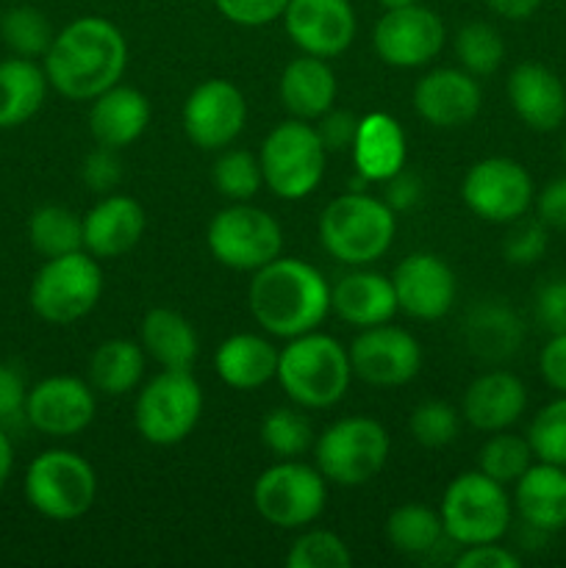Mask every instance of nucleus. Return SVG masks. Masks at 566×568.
Returning <instances> with one entry per match:
<instances>
[{
    "label": "nucleus",
    "instance_id": "nucleus-12",
    "mask_svg": "<svg viewBox=\"0 0 566 568\" xmlns=\"http://www.w3.org/2000/svg\"><path fill=\"white\" fill-rule=\"evenodd\" d=\"M325 503V475L294 458L270 466L253 486V505L261 519L283 530H300L320 519Z\"/></svg>",
    "mask_w": 566,
    "mask_h": 568
},
{
    "label": "nucleus",
    "instance_id": "nucleus-17",
    "mask_svg": "<svg viewBox=\"0 0 566 568\" xmlns=\"http://www.w3.org/2000/svg\"><path fill=\"white\" fill-rule=\"evenodd\" d=\"M94 410L98 403L87 383L70 375H53L28 388L22 416L42 436L70 438L92 425Z\"/></svg>",
    "mask_w": 566,
    "mask_h": 568
},
{
    "label": "nucleus",
    "instance_id": "nucleus-16",
    "mask_svg": "<svg viewBox=\"0 0 566 568\" xmlns=\"http://www.w3.org/2000/svg\"><path fill=\"white\" fill-rule=\"evenodd\" d=\"M353 375L377 388L405 386L422 366V347L408 331L394 325L364 327L350 347Z\"/></svg>",
    "mask_w": 566,
    "mask_h": 568
},
{
    "label": "nucleus",
    "instance_id": "nucleus-40",
    "mask_svg": "<svg viewBox=\"0 0 566 568\" xmlns=\"http://www.w3.org/2000/svg\"><path fill=\"white\" fill-rule=\"evenodd\" d=\"M214 186L228 200L247 203L264 186L261 161L253 153H247V150H225L214 164Z\"/></svg>",
    "mask_w": 566,
    "mask_h": 568
},
{
    "label": "nucleus",
    "instance_id": "nucleus-34",
    "mask_svg": "<svg viewBox=\"0 0 566 568\" xmlns=\"http://www.w3.org/2000/svg\"><path fill=\"white\" fill-rule=\"evenodd\" d=\"M386 538L397 552L420 558L431 555L447 538L442 514L420 503H405L394 508L386 519Z\"/></svg>",
    "mask_w": 566,
    "mask_h": 568
},
{
    "label": "nucleus",
    "instance_id": "nucleus-41",
    "mask_svg": "<svg viewBox=\"0 0 566 568\" xmlns=\"http://www.w3.org/2000/svg\"><path fill=\"white\" fill-rule=\"evenodd\" d=\"M533 455L544 464L564 466L566 469V394L544 405L530 422L527 430Z\"/></svg>",
    "mask_w": 566,
    "mask_h": 568
},
{
    "label": "nucleus",
    "instance_id": "nucleus-7",
    "mask_svg": "<svg viewBox=\"0 0 566 568\" xmlns=\"http://www.w3.org/2000/svg\"><path fill=\"white\" fill-rule=\"evenodd\" d=\"M259 161L272 194L281 200H303L322 183L327 150L314 125L289 120L266 133Z\"/></svg>",
    "mask_w": 566,
    "mask_h": 568
},
{
    "label": "nucleus",
    "instance_id": "nucleus-11",
    "mask_svg": "<svg viewBox=\"0 0 566 568\" xmlns=\"http://www.w3.org/2000/svg\"><path fill=\"white\" fill-rule=\"evenodd\" d=\"M211 255L228 270L255 272L283 253L281 222L264 209L236 203L220 211L205 233Z\"/></svg>",
    "mask_w": 566,
    "mask_h": 568
},
{
    "label": "nucleus",
    "instance_id": "nucleus-29",
    "mask_svg": "<svg viewBox=\"0 0 566 568\" xmlns=\"http://www.w3.org/2000/svg\"><path fill=\"white\" fill-rule=\"evenodd\" d=\"M277 353L266 338L255 333H236L216 347L214 366L225 386L236 392H253L277 377Z\"/></svg>",
    "mask_w": 566,
    "mask_h": 568
},
{
    "label": "nucleus",
    "instance_id": "nucleus-39",
    "mask_svg": "<svg viewBox=\"0 0 566 568\" xmlns=\"http://www.w3.org/2000/svg\"><path fill=\"white\" fill-rule=\"evenodd\" d=\"M261 442L277 458H300L314 442V430H311V422L300 410L275 408L261 422Z\"/></svg>",
    "mask_w": 566,
    "mask_h": 568
},
{
    "label": "nucleus",
    "instance_id": "nucleus-4",
    "mask_svg": "<svg viewBox=\"0 0 566 568\" xmlns=\"http://www.w3.org/2000/svg\"><path fill=\"white\" fill-rule=\"evenodd\" d=\"M397 233V214L386 200L350 192L333 200L320 216V242L338 264L366 266L388 253Z\"/></svg>",
    "mask_w": 566,
    "mask_h": 568
},
{
    "label": "nucleus",
    "instance_id": "nucleus-10",
    "mask_svg": "<svg viewBox=\"0 0 566 568\" xmlns=\"http://www.w3.org/2000/svg\"><path fill=\"white\" fill-rule=\"evenodd\" d=\"M388 433L381 422L366 416H347L316 438V469L336 486H364L386 466Z\"/></svg>",
    "mask_w": 566,
    "mask_h": 568
},
{
    "label": "nucleus",
    "instance_id": "nucleus-52",
    "mask_svg": "<svg viewBox=\"0 0 566 568\" xmlns=\"http://www.w3.org/2000/svg\"><path fill=\"white\" fill-rule=\"evenodd\" d=\"M538 220L549 227L566 231V178H555L538 194Z\"/></svg>",
    "mask_w": 566,
    "mask_h": 568
},
{
    "label": "nucleus",
    "instance_id": "nucleus-24",
    "mask_svg": "<svg viewBox=\"0 0 566 568\" xmlns=\"http://www.w3.org/2000/svg\"><path fill=\"white\" fill-rule=\"evenodd\" d=\"M331 308L336 311L338 320L364 331V327L392 322L400 305L392 277L381 275V272L358 270L338 277L336 286L331 288Z\"/></svg>",
    "mask_w": 566,
    "mask_h": 568
},
{
    "label": "nucleus",
    "instance_id": "nucleus-33",
    "mask_svg": "<svg viewBox=\"0 0 566 568\" xmlns=\"http://www.w3.org/2000/svg\"><path fill=\"white\" fill-rule=\"evenodd\" d=\"M144 364H148V353L142 344L128 342V338H109L94 349L89 361V381L105 397H122L139 386Z\"/></svg>",
    "mask_w": 566,
    "mask_h": 568
},
{
    "label": "nucleus",
    "instance_id": "nucleus-55",
    "mask_svg": "<svg viewBox=\"0 0 566 568\" xmlns=\"http://www.w3.org/2000/svg\"><path fill=\"white\" fill-rule=\"evenodd\" d=\"M11 469H14V447H11V438L6 436V430L0 427V491L9 483Z\"/></svg>",
    "mask_w": 566,
    "mask_h": 568
},
{
    "label": "nucleus",
    "instance_id": "nucleus-31",
    "mask_svg": "<svg viewBox=\"0 0 566 568\" xmlns=\"http://www.w3.org/2000/svg\"><path fill=\"white\" fill-rule=\"evenodd\" d=\"M48 87L44 67L33 59L11 55L0 61V131L20 128L31 120L42 109Z\"/></svg>",
    "mask_w": 566,
    "mask_h": 568
},
{
    "label": "nucleus",
    "instance_id": "nucleus-2",
    "mask_svg": "<svg viewBox=\"0 0 566 568\" xmlns=\"http://www.w3.org/2000/svg\"><path fill=\"white\" fill-rule=\"evenodd\" d=\"M247 303L266 333L297 338L325 322L331 311V286L316 266L300 258H275L255 270Z\"/></svg>",
    "mask_w": 566,
    "mask_h": 568
},
{
    "label": "nucleus",
    "instance_id": "nucleus-38",
    "mask_svg": "<svg viewBox=\"0 0 566 568\" xmlns=\"http://www.w3.org/2000/svg\"><path fill=\"white\" fill-rule=\"evenodd\" d=\"M455 53L461 67L472 75H492L505 59V42L499 31L488 22H466L455 33Z\"/></svg>",
    "mask_w": 566,
    "mask_h": 568
},
{
    "label": "nucleus",
    "instance_id": "nucleus-25",
    "mask_svg": "<svg viewBox=\"0 0 566 568\" xmlns=\"http://www.w3.org/2000/svg\"><path fill=\"white\" fill-rule=\"evenodd\" d=\"M150 125V100L139 89L114 83L98 94L89 111V131L100 148L120 150L137 142Z\"/></svg>",
    "mask_w": 566,
    "mask_h": 568
},
{
    "label": "nucleus",
    "instance_id": "nucleus-54",
    "mask_svg": "<svg viewBox=\"0 0 566 568\" xmlns=\"http://www.w3.org/2000/svg\"><path fill=\"white\" fill-rule=\"evenodd\" d=\"M486 3L505 20H527V17L536 14L542 0H486Z\"/></svg>",
    "mask_w": 566,
    "mask_h": 568
},
{
    "label": "nucleus",
    "instance_id": "nucleus-28",
    "mask_svg": "<svg viewBox=\"0 0 566 568\" xmlns=\"http://www.w3.org/2000/svg\"><path fill=\"white\" fill-rule=\"evenodd\" d=\"M281 100L297 120H320L336 103V75L320 55L303 53L281 75Z\"/></svg>",
    "mask_w": 566,
    "mask_h": 568
},
{
    "label": "nucleus",
    "instance_id": "nucleus-35",
    "mask_svg": "<svg viewBox=\"0 0 566 568\" xmlns=\"http://www.w3.org/2000/svg\"><path fill=\"white\" fill-rule=\"evenodd\" d=\"M28 242L42 258L83 250V220L64 205H42L28 220Z\"/></svg>",
    "mask_w": 566,
    "mask_h": 568
},
{
    "label": "nucleus",
    "instance_id": "nucleus-1",
    "mask_svg": "<svg viewBox=\"0 0 566 568\" xmlns=\"http://www.w3.org/2000/svg\"><path fill=\"white\" fill-rule=\"evenodd\" d=\"M128 67V42L114 22L81 17L61 28L44 53V75L70 100H94L120 83Z\"/></svg>",
    "mask_w": 566,
    "mask_h": 568
},
{
    "label": "nucleus",
    "instance_id": "nucleus-22",
    "mask_svg": "<svg viewBox=\"0 0 566 568\" xmlns=\"http://www.w3.org/2000/svg\"><path fill=\"white\" fill-rule=\"evenodd\" d=\"M508 100L516 116L538 133H549L566 120V89L549 67L525 61L508 75Z\"/></svg>",
    "mask_w": 566,
    "mask_h": 568
},
{
    "label": "nucleus",
    "instance_id": "nucleus-56",
    "mask_svg": "<svg viewBox=\"0 0 566 568\" xmlns=\"http://www.w3.org/2000/svg\"><path fill=\"white\" fill-rule=\"evenodd\" d=\"M420 0H381L383 9H403V6H414Z\"/></svg>",
    "mask_w": 566,
    "mask_h": 568
},
{
    "label": "nucleus",
    "instance_id": "nucleus-18",
    "mask_svg": "<svg viewBox=\"0 0 566 568\" xmlns=\"http://www.w3.org/2000/svg\"><path fill=\"white\" fill-rule=\"evenodd\" d=\"M283 26L303 53L333 59L353 44L358 20L350 0H289Z\"/></svg>",
    "mask_w": 566,
    "mask_h": 568
},
{
    "label": "nucleus",
    "instance_id": "nucleus-49",
    "mask_svg": "<svg viewBox=\"0 0 566 568\" xmlns=\"http://www.w3.org/2000/svg\"><path fill=\"white\" fill-rule=\"evenodd\" d=\"M519 564L522 560L511 549L499 547L497 541L466 547V552L455 558L458 568H519Z\"/></svg>",
    "mask_w": 566,
    "mask_h": 568
},
{
    "label": "nucleus",
    "instance_id": "nucleus-37",
    "mask_svg": "<svg viewBox=\"0 0 566 568\" xmlns=\"http://www.w3.org/2000/svg\"><path fill=\"white\" fill-rule=\"evenodd\" d=\"M533 449L530 442L522 436H511V433L499 430L488 438L486 444L477 453V469L483 475H488L492 480L511 486V483L519 480L527 469L533 466Z\"/></svg>",
    "mask_w": 566,
    "mask_h": 568
},
{
    "label": "nucleus",
    "instance_id": "nucleus-43",
    "mask_svg": "<svg viewBox=\"0 0 566 568\" xmlns=\"http://www.w3.org/2000/svg\"><path fill=\"white\" fill-rule=\"evenodd\" d=\"M458 410L449 403H442V399H431V403H422L411 410L408 430L422 447H447V444L455 442L458 436Z\"/></svg>",
    "mask_w": 566,
    "mask_h": 568
},
{
    "label": "nucleus",
    "instance_id": "nucleus-44",
    "mask_svg": "<svg viewBox=\"0 0 566 568\" xmlns=\"http://www.w3.org/2000/svg\"><path fill=\"white\" fill-rule=\"evenodd\" d=\"M547 244H549L547 225H544L542 220L522 222V225H516L514 231L508 233V239H505L503 244L505 261L514 266H530L547 253Z\"/></svg>",
    "mask_w": 566,
    "mask_h": 568
},
{
    "label": "nucleus",
    "instance_id": "nucleus-13",
    "mask_svg": "<svg viewBox=\"0 0 566 568\" xmlns=\"http://www.w3.org/2000/svg\"><path fill=\"white\" fill-rule=\"evenodd\" d=\"M533 178L519 161L503 159H483L466 172L461 183V197L466 209L486 222H519L533 205Z\"/></svg>",
    "mask_w": 566,
    "mask_h": 568
},
{
    "label": "nucleus",
    "instance_id": "nucleus-20",
    "mask_svg": "<svg viewBox=\"0 0 566 568\" xmlns=\"http://www.w3.org/2000/svg\"><path fill=\"white\" fill-rule=\"evenodd\" d=\"M483 105L481 83L475 75L455 67L433 70L416 83L414 109L425 122L436 128H458L475 120Z\"/></svg>",
    "mask_w": 566,
    "mask_h": 568
},
{
    "label": "nucleus",
    "instance_id": "nucleus-23",
    "mask_svg": "<svg viewBox=\"0 0 566 568\" xmlns=\"http://www.w3.org/2000/svg\"><path fill=\"white\" fill-rule=\"evenodd\" d=\"M527 408V388L516 375L505 369L483 372L469 383L464 394V419L475 430L499 433L519 422Z\"/></svg>",
    "mask_w": 566,
    "mask_h": 568
},
{
    "label": "nucleus",
    "instance_id": "nucleus-36",
    "mask_svg": "<svg viewBox=\"0 0 566 568\" xmlns=\"http://www.w3.org/2000/svg\"><path fill=\"white\" fill-rule=\"evenodd\" d=\"M0 37L9 50L22 59H39L53 44V26L48 17L33 6H11L0 14Z\"/></svg>",
    "mask_w": 566,
    "mask_h": 568
},
{
    "label": "nucleus",
    "instance_id": "nucleus-48",
    "mask_svg": "<svg viewBox=\"0 0 566 568\" xmlns=\"http://www.w3.org/2000/svg\"><path fill=\"white\" fill-rule=\"evenodd\" d=\"M536 316L549 333H566V277L547 283L536 297Z\"/></svg>",
    "mask_w": 566,
    "mask_h": 568
},
{
    "label": "nucleus",
    "instance_id": "nucleus-27",
    "mask_svg": "<svg viewBox=\"0 0 566 568\" xmlns=\"http://www.w3.org/2000/svg\"><path fill=\"white\" fill-rule=\"evenodd\" d=\"M514 505L522 519L538 532H558L566 527V469L555 464H533L514 483Z\"/></svg>",
    "mask_w": 566,
    "mask_h": 568
},
{
    "label": "nucleus",
    "instance_id": "nucleus-50",
    "mask_svg": "<svg viewBox=\"0 0 566 568\" xmlns=\"http://www.w3.org/2000/svg\"><path fill=\"white\" fill-rule=\"evenodd\" d=\"M538 369L549 388L566 394V333H555L538 355Z\"/></svg>",
    "mask_w": 566,
    "mask_h": 568
},
{
    "label": "nucleus",
    "instance_id": "nucleus-5",
    "mask_svg": "<svg viewBox=\"0 0 566 568\" xmlns=\"http://www.w3.org/2000/svg\"><path fill=\"white\" fill-rule=\"evenodd\" d=\"M103 294V270L87 250L44 258L31 281V308L50 325H72L98 305Z\"/></svg>",
    "mask_w": 566,
    "mask_h": 568
},
{
    "label": "nucleus",
    "instance_id": "nucleus-46",
    "mask_svg": "<svg viewBox=\"0 0 566 568\" xmlns=\"http://www.w3.org/2000/svg\"><path fill=\"white\" fill-rule=\"evenodd\" d=\"M81 178L92 192L105 194V192H114V186L120 183L122 178V164L117 159V150L111 148H100L92 150V153L83 159L81 166Z\"/></svg>",
    "mask_w": 566,
    "mask_h": 568
},
{
    "label": "nucleus",
    "instance_id": "nucleus-47",
    "mask_svg": "<svg viewBox=\"0 0 566 568\" xmlns=\"http://www.w3.org/2000/svg\"><path fill=\"white\" fill-rule=\"evenodd\" d=\"M358 116L350 114V111H327V114L320 116V125H316V133H320L322 144H325L327 153H344V150H353L355 131H358Z\"/></svg>",
    "mask_w": 566,
    "mask_h": 568
},
{
    "label": "nucleus",
    "instance_id": "nucleus-42",
    "mask_svg": "<svg viewBox=\"0 0 566 568\" xmlns=\"http://www.w3.org/2000/svg\"><path fill=\"white\" fill-rule=\"evenodd\" d=\"M353 564L347 544L327 530H311L292 544L286 555L289 568H347Z\"/></svg>",
    "mask_w": 566,
    "mask_h": 568
},
{
    "label": "nucleus",
    "instance_id": "nucleus-6",
    "mask_svg": "<svg viewBox=\"0 0 566 568\" xmlns=\"http://www.w3.org/2000/svg\"><path fill=\"white\" fill-rule=\"evenodd\" d=\"M26 499L37 514L53 521H72L89 514L98 497V475L83 455L48 449L26 471Z\"/></svg>",
    "mask_w": 566,
    "mask_h": 568
},
{
    "label": "nucleus",
    "instance_id": "nucleus-9",
    "mask_svg": "<svg viewBox=\"0 0 566 568\" xmlns=\"http://www.w3.org/2000/svg\"><path fill=\"white\" fill-rule=\"evenodd\" d=\"M203 416V388L189 369H164L139 392L133 422L144 442L172 447L192 436Z\"/></svg>",
    "mask_w": 566,
    "mask_h": 568
},
{
    "label": "nucleus",
    "instance_id": "nucleus-45",
    "mask_svg": "<svg viewBox=\"0 0 566 568\" xmlns=\"http://www.w3.org/2000/svg\"><path fill=\"white\" fill-rule=\"evenodd\" d=\"M214 6L225 20L236 22V26L261 28L281 20L289 0H214Z\"/></svg>",
    "mask_w": 566,
    "mask_h": 568
},
{
    "label": "nucleus",
    "instance_id": "nucleus-15",
    "mask_svg": "<svg viewBox=\"0 0 566 568\" xmlns=\"http://www.w3.org/2000/svg\"><path fill=\"white\" fill-rule=\"evenodd\" d=\"M247 122V103L236 83L211 78L183 103V131L200 150H225L239 139Z\"/></svg>",
    "mask_w": 566,
    "mask_h": 568
},
{
    "label": "nucleus",
    "instance_id": "nucleus-21",
    "mask_svg": "<svg viewBox=\"0 0 566 568\" xmlns=\"http://www.w3.org/2000/svg\"><path fill=\"white\" fill-rule=\"evenodd\" d=\"M148 227L144 209L128 194H105L83 216V250L94 258H120L131 253Z\"/></svg>",
    "mask_w": 566,
    "mask_h": 568
},
{
    "label": "nucleus",
    "instance_id": "nucleus-32",
    "mask_svg": "<svg viewBox=\"0 0 566 568\" xmlns=\"http://www.w3.org/2000/svg\"><path fill=\"white\" fill-rule=\"evenodd\" d=\"M144 353L164 369H192L198 358V333L192 322L170 308H153L142 320Z\"/></svg>",
    "mask_w": 566,
    "mask_h": 568
},
{
    "label": "nucleus",
    "instance_id": "nucleus-3",
    "mask_svg": "<svg viewBox=\"0 0 566 568\" xmlns=\"http://www.w3.org/2000/svg\"><path fill=\"white\" fill-rule=\"evenodd\" d=\"M350 353L325 333H303L289 338L277 358V381L289 399L311 410L342 403L350 388Z\"/></svg>",
    "mask_w": 566,
    "mask_h": 568
},
{
    "label": "nucleus",
    "instance_id": "nucleus-14",
    "mask_svg": "<svg viewBox=\"0 0 566 568\" xmlns=\"http://www.w3.org/2000/svg\"><path fill=\"white\" fill-rule=\"evenodd\" d=\"M444 39L447 31L442 17L427 6L414 3L403 9H386V14L377 20L372 42L388 67L414 70L436 59L438 50L444 48Z\"/></svg>",
    "mask_w": 566,
    "mask_h": 568
},
{
    "label": "nucleus",
    "instance_id": "nucleus-8",
    "mask_svg": "<svg viewBox=\"0 0 566 568\" xmlns=\"http://www.w3.org/2000/svg\"><path fill=\"white\" fill-rule=\"evenodd\" d=\"M442 521L449 541L461 547L499 541L511 527L508 491L481 469L464 471L444 491Z\"/></svg>",
    "mask_w": 566,
    "mask_h": 568
},
{
    "label": "nucleus",
    "instance_id": "nucleus-51",
    "mask_svg": "<svg viewBox=\"0 0 566 568\" xmlns=\"http://www.w3.org/2000/svg\"><path fill=\"white\" fill-rule=\"evenodd\" d=\"M26 397L28 388L22 383L20 372L0 364V425L11 422L14 416L26 414Z\"/></svg>",
    "mask_w": 566,
    "mask_h": 568
},
{
    "label": "nucleus",
    "instance_id": "nucleus-53",
    "mask_svg": "<svg viewBox=\"0 0 566 568\" xmlns=\"http://www.w3.org/2000/svg\"><path fill=\"white\" fill-rule=\"evenodd\" d=\"M422 197V183L416 181L414 175H405V172H397L394 178L386 181V205L397 214V211H408L420 203Z\"/></svg>",
    "mask_w": 566,
    "mask_h": 568
},
{
    "label": "nucleus",
    "instance_id": "nucleus-26",
    "mask_svg": "<svg viewBox=\"0 0 566 568\" xmlns=\"http://www.w3.org/2000/svg\"><path fill=\"white\" fill-rule=\"evenodd\" d=\"M405 133L394 116L375 111V114L361 116L358 131L353 142V164L358 175L370 183H386L397 172H403Z\"/></svg>",
    "mask_w": 566,
    "mask_h": 568
},
{
    "label": "nucleus",
    "instance_id": "nucleus-30",
    "mask_svg": "<svg viewBox=\"0 0 566 568\" xmlns=\"http://www.w3.org/2000/svg\"><path fill=\"white\" fill-rule=\"evenodd\" d=\"M464 338L472 355L488 361V364H499L519 353L525 327L511 305L492 300V303H481L466 316Z\"/></svg>",
    "mask_w": 566,
    "mask_h": 568
},
{
    "label": "nucleus",
    "instance_id": "nucleus-19",
    "mask_svg": "<svg viewBox=\"0 0 566 568\" xmlns=\"http://www.w3.org/2000/svg\"><path fill=\"white\" fill-rule=\"evenodd\" d=\"M392 283L400 311L425 322L442 320L458 294L455 272L447 261L433 253H414L400 261Z\"/></svg>",
    "mask_w": 566,
    "mask_h": 568
}]
</instances>
